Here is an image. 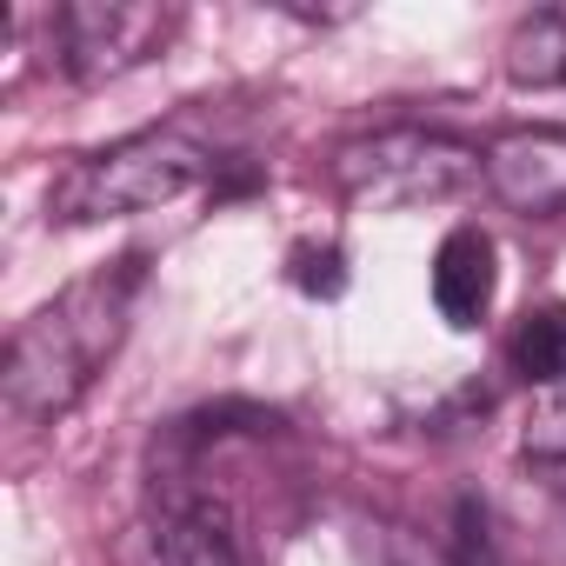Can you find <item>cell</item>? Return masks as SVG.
Returning <instances> with one entry per match:
<instances>
[{"mask_svg":"<svg viewBox=\"0 0 566 566\" xmlns=\"http://www.w3.org/2000/svg\"><path fill=\"white\" fill-rule=\"evenodd\" d=\"M140 287H147V260L120 253L94 266L87 280H74L41 314H28L8 334V354H0V407H8V420L48 427L67 407H81L101 367L114 360V347L127 340Z\"/></svg>","mask_w":566,"mask_h":566,"instance_id":"cell-1","label":"cell"},{"mask_svg":"<svg viewBox=\"0 0 566 566\" xmlns=\"http://www.w3.org/2000/svg\"><path fill=\"white\" fill-rule=\"evenodd\" d=\"M213 147L193 140L187 127H154L134 140H114L87 160H74L54 187H48V220L54 227H94V220H120V213H147L180 200L187 187L213 180Z\"/></svg>","mask_w":566,"mask_h":566,"instance_id":"cell-2","label":"cell"},{"mask_svg":"<svg viewBox=\"0 0 566 566\" xmlns=\"http://www.w3.org/2000/svg\"><path fill=\"white\" fill-rule=\"evenodd\" d=\"M473 180H486V154H473L453 134H427V127H394V134H374L334 154V187L374 213L453 200Z\"/></svg>","mask_w":566,"mask_h":566,"instance_id":"cell-3","label":"cell"},{"mask_svg":"<svg viewBox=\"0 0 566 566\" xmlns=\"http://www.w3.org/2000/svg\"><path fill=\"white\" fill-rule=\"evenodd\" d=\"M48 34H54L61 74L81 87H101L114 74L147 67L180 34V8H160V0H67V8H54Z\"/></svg>","mask_w":566,"mask_h":566,"instance_id":"cell-4","label":"cell"},{"mask_svg":"<svg viewBox=\"0 0 566 566\" xmlns=\"http://www.w3.org/2000/svg\"><path fill=\"white\" fill-rule=\"evenodd\" d=\"M114 566H247L233 533L213 520L207 500L193 493H167L127 539H120V559Z\"/></svg>","mask_w":566,"mask_h":566,"instance_id":"cell-5","label":"cell"},{"mask_svg":"<svg viewBox=\"0 0 566 566\" xmlns=\"http://www.w3.org/2000/svg\"><path fill=\"white\" fill-rule=\"evenodd\" d=\"M486 187L526 213L559 220L566 213V134H506L486 147Z\"/></svg>","mask_w":566,"mask_h":566,"instance_id":"cell-6","label":"cell"},{"mask_svg":"<svg viewBox=\"0 0 566 566\" xmlns=\"http://www.w3.org/2000/svg\"><path fill=\"white\" fill-rule=\"evenodd\" d=\"M500 287V266H493V240L473 227H453L433 253V307L447 327H480Z\"/></svg>","mask_w":566,"mask_h":566,"instance_id":"cell-7","label":"cell"},{"mask_svg":"<svg viewBox=\"0 0 566 566\" xmlns=\"http://www.w3.org/2000/svg\"><path fill=\"white\" fill-rule=\"evenodd\" d=\"M367 566H493V539L473 500L453 506L447 533H420V526H380L367 539Z\"/></svg>","mask_w":566,"mask_h":566,"instance_id":"cell-8","label":"cell"},{"mask_svg":"<svg viewBox=\"0 0 566 566\" xmlns=\"http://www.w3.org/2000/svg\"><path fill=\"white\" fill-rule=\"evenodd\" d=\"M513 87H566V8H539L506 34L500 54Z\"/></svg>","mask_w":566,"mask_h":566,"instance_id":"cell-9","label":"cell"},{"mask_svg":"<svg viewBox=\"0 0 566 566\" xmlns=\"http://www.w3.org/2000/svg\"><path fill=\"white\" fill-rule=\"evenodd\" d=\"M513 374L533 387H566V307H533L513 327Z\"/></svg>","mask_w":566,"mask_h":566,"instance_id":"cell-10","label":"cell"},{"mask_svg":"<svg viewBox=\"0 0 566 566\" xmlns=\"http://www.w3.org/2000/svg\"><path fill=\"white\" fill-rule=\"evenodd\" d=\"M520 460H526L533 473H546V480L566 493V394H553V400L533 407V420H526V433H520Z\"/></svg>","mask_w":566,"mask_h":566,"instance_id":"cell-11","label":"cell"},{"mask_svg":"<svg viewBox=\"0 0 566 566\" xmlns=\"http://www.w3.org/2000/svg\"><path fill=\"white\" fill-rule=\"evenodd\" d=\"M294 287L314 294V301L347 294V260H340V247H301L294 253Z\"/></svg>","mask_w":566,"mask_h":566,"instance_id":"cell-12","label":"cell"}]
</instances>
